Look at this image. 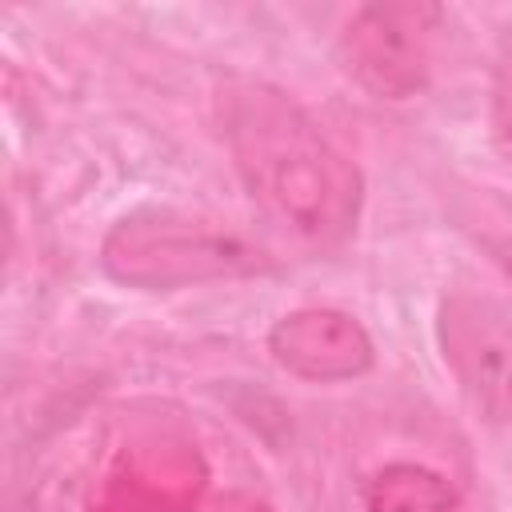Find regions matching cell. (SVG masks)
<instances>
[{"instance_id":"6da1fadb","label":"cell","mask_w":512,"mask_h":512,"mask_svg":"<svg viewBox=\"0 0 512 512\" xmlns=\"http://www.w3.org/2000/svg\"><path fill=\"white\" fill-rule=\"evenodd\" d=\"M232 168L260 212L312 248L344 244L364 212V172L284 88L236 76L216 96Z\"/></svg>"},{"instance_id":"7a4b0ae2","label":"cell","mask_w":512,"mask_h":512,"mask_svg":"<svg viewBox=\"0 0 512 512\" xmlns=\"http://www.w3.org/2000/svg\"><path fill=\"white\" fill-rule=\"evenodd\" d=\"M100 272L136 292H180L272 268L248 236L176 208H132L100 240Z\"/></svg>"},{"instance_id":"3957f363","label":"cell","mask_w":512,"mask_h":512,"mask_svg":"<svg viewBox=\"0 0 512 512\" xmlns=\"http://www.w3.org/2000/svg\"><path fill=\"white\" fill-rule=\"evenodd\" d=\"M436 24L432 4H364L336 40L340 68L376 100H408L428 88Z\"/></svg>"},{"instance_id":"277c9868","label":"cell","mask_w":512,"mask_h":512,"mask_svg":"<svg viewBox=\"0 0 512 512\" xmlns=\"http://www.w3.org/2000/svg\"><path fill=\"white\" fill-rule=\"evenodd\" d=\"M448 372L492 420L512 424V308L492 296L452 292L436 312Z\"/></svg>"},{"instance_id":"5b68a950","label":"cell","mask_w":512,"mask_h":512,"mask_svg":"<svg viewBox=\"0 0 512 512\" xmlns=\"http://www.w3.org/2000/svg\"><path fill=\"white\" fill-rule=\"evenodd\" d=\"M268 356L304 384H344L376 364V340L360 316L332 304H304L268 328Z\"/></svg>"},{"instance_id":"8992f818","label":"cell","mask_w":512,"mask_h":512,"mask_svg":"<svg viewBox=\"0 0 512 512\" xmlns=\"http://www.w3.org/2000/svg\"><path fill=\"white\" fill-rule=\"evenodd\" d=\"M360 500L364 512H456L460 492L440 468L392 460L364 480Z\"/></svg>"},{"instance_id":"52a82bcc","label":"cell","mask_w":512,"mask_h":512,"mask_svg":"<svg viewBox=\"0 0 512 512\" xmlns=\"http://www.w3.org/2000/svg\"><path fill=\"white\" fill-rule=\"evenodd\" d=\"M492 124L504 140H512V32L500 40L492 64Z\"/></svg>"},{"instance_id":"ba28073f","label":"cell","mask_w":512,"mask_h":512,"mask_svg":"<svg viewBox=\"0 0 512 512\" xmlns=\"http://www.w3.org/2000/svg\"><path fill=\"white\" fill-rule=\"evenodd\" d=\"M212 512H272L264 500H256V496H248V492H228V496H220L216 500V508Z\"/></svg>"},{"instance_id":"9c48e42d","label":"cell","mask_w":512,"mask_h":512,"mask_svg":"<svg viewBox=\"0 0 512 512\" xmlns=\"http://www.w3.org/2000/svg\"><path fill=\"white\" fill-rule=\"evenodd\" d=\"M500 260H504V272H508V280H512V252H504Z\"/></svg>"}]
</instances>
